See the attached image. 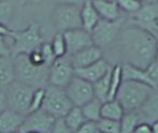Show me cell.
Returning a JSON list of instances; mask_svg holds the SVG:
<instances>
[{
	"instance_id": "6da1fadb",
	"label": "cell",
	"mask_w": 158,
	"mask_h": 133,
	"mask_svg": "<svg viewBox=\"0 0 158 133\" xmlns=\"http://www.w3.org/2000/svg\"><path fill=\"white\" fill-rule=\"evenodd\" d=\"M118 38L125 63L146 69L155 59L158 39L148 30L129 25L122 29Z\"/></svg>"
},
{
	"instance_id": "7a4b0ae2",
	"label": "cell",
	"mask_w": 158,
	"mask_h": 133,
	"mask_svg": "<svg viewBox=\"0 0 158 133\" xmlns=\"http://www.w3.org/2000/svg\"><path fill=\"white\" fill-rule=\"evenodd\" d=\"M15 81L26 86L38 89L45 88L48 85L50 66H38L31 63L27 54L13 56Z\"/></svg>"
},
{
	"instance_id": "3957f363",
	"label": "cell",
	"mask_w": 158,
	"mask_h": 133,
	"mask_svg": "<svg viewBox=\"0 0 158 133\" xmlns=\"http://www.w3.org/2000/svg\"><path fill=\"white\" fill-rule=\"evenodd\" d=\"M154 89L155 88L139 82L123 81L115 100L121 104L125 113L135 112L141 107Z\"/></svg>"
},
{
	"instance_id": "277c9868",
	"label": "cell",
	"mask_w": 158,
	"mask_h": 133,
	"mask_svg": "<svg viewBox=\"0 0 158 133\" xmlns=\"http://www.w3.org/2000/svg\"><path fill=\"white\" fill-rule=\"evenodd\" d=\"M12 57L21 54H29L38 50L44 43L41 26L38 23H31L27 28L22 30H12L10 37Z\"/></svg>"
},
{
	"instance_id": "5b68a950",
	"label": "cell",
	"mask_w": 158,
	"mask_h": 133,
	"mask_svg": "<svg viewBox=\"0 0 158 133\" xmlns=\"http://www.w3.org/2000/svg\"><path fill=\"white\" fill-rule=\"evenodd\" d=\"M83 3V2H82ZM82 4L77 2H60L55 6L52 18L58 32L82 28L81 23Z\"/></svg>"
},
{
	"instance_id": "8992f818",
	"label": "cell",
	"mask_w": 158,
	"mask_h": 133,
	"mask_svg": "<svg viewBox=\"0 0 158 133\" xmlns=\"http://www.w3.org/2000/svg\"><path fill=\"white\" fill-rule=\"evenodd\" d=\"M73 107L69 97L67 96L64 88L54 87L48 85L45 88L42 110L55 119H63Z\"/></svg>"
},
{
	"instance_id": "52a82bcc",
	"label": "cell",
	"mask_w": 158,
	"mask_h": 133,
	"mask_svg": "<svg viewBox=\"0 0 158 133\" xmlns=\"http://www.w3.org/2000/svg\"><path fill=\"white\" fill-rule=\"evenodd\" d=\"M33 91V88L14 81L4 90L8 108L27 116Z\"/></svg>"
},
{
	"instance_id": "ba28073f",
	"label": "cell",
	"mask_w": 158,
	"mask_h": 133,
	"mask_svg": "<svg viewBox=\"0 0 158 133\" xmlns=\"http://www.w3.org/2000/svg\"><path fill=\"white\" fill-rule=\"evenodd\" d=\"M124 25H125V18H122V17L114 22L100 19L97 26L90 32L94 45L101 50L109 46L118 38L122 29L124 28Z\"/></svg>"
},
{
	"instance_id": "9c48e42d",
	"label": "cell",
	"mask_w": 158,
	"mask_h": 133,
	"mask_svg": "<svg viewBox=\"0 0 158 133\" xmlns=\"http://www.w3.org/2000/svg\"><path fill=\"white\" fill-rule=\"evenodd\" d=\"M129 22H130V25L143 28L156 37L155 27L158 22V1L157 0L142 1L140 10L135 14L130 15Z\"/></svg>"
},
{
	"instance_id": "30bf717a",
	"label": "cell",
	"mask_w": 158,
	"mask_h": 133,
	"mask_svg": "<svg viewBox=\"0 0 158 133\" xmlns=\"http://www.w3.org/2000/svg\"><path fill=\"white\" fill-rule=\"evenodd\" d=\"M75 76V70L68 55L57 58L50 66L48 85L54 87L66 88Z\"/></svg>"
},
{
	"instance_id": "8fae6325",
	"label": "cell",
	"mask_w": 158,
	"mask_h": 133,
	"mask_svg": "<svg viewBox=\"0 0 158 133\" xmlns=\"http://www.w3.org/2000/svg\"><path fill=\"white\" fill-rule=\"evenodd\" d=\"M64 90L73 106H77V107H82L84 104L95 98L93 84L77 76L73 77L69 85L64 88Z\"/></svg>"
},
{
	"instance_id": "7c38bea8",
	"label": "cell",
	"mask_w": 158,
	"mask_h": 133,
	"mask_svg": "<svg viewBox=\"0 0 158 133\" xmlns=\"http://www.w3.org/2000/svg\"><path fill=\"white\" fill-rule=\"evenodd\" d=\"M55 120L56 119L54 117L48 115L43 110H40L38 112L28 114L25 117V120L17 133H51Z\"/></svg>"
},
{
	"instance_id": "4fadbf2b",
	"label": "cell",
	"mask_w": 158,
	"mask_h": 133,
	"mask_svg": "<svg viewBox=\"0 0 158 133\" xmlns=\"http://www.w3.org/2000/svg\"><path fill=\"white\" fill-rule=\"evenodd\" d=\"M64 38L66 41L68 56H73L77 53L94 45L92 34L83 28L68 30L64 32Z\"/></svg>"
},
{
	"instance_id": "5bb4252c",
	"label": "cell",
	"mask_w": 158,
	"mask_h": 133,
	"mask_svg": "<svg viewBox=\"0 0 158 133\" xmlns=\"http://www.w3.org/2000/svg\"><path fill=\"white\" fill-rule=\"evenodd\" d=\"M111 70V66L103 58L97 61L94 65H90L86 68L75 69V76L84 79L90 84H94L103 77Z\"/></svg>"
},
{
	"instance_id": "9a60e30c",
	"label": "cell",
	"mask_w": 158,
	"mask_h": 133,
	"mask_svg": "<svg viewBox=\"0 0 158 133\" xmlns=\"http://www.w3.org/2000/svg\"><path fill=\"white\" fill-rule=\"evenodd\" d=\"M102 56H103V52L101 48L93 45L90 47H87L81 52L77 53L73 56L69 57H70V60L75 70V69L86 68L90 65H94L97 61L101 60Z\"/></svg>"
},
{
	"instance_id": "2e32d148",
	"label": "cell",
	"mask_w": 158,
	"mask_h": 133,
	"mask_svg": "<svg viewBox=\"0 0 158 133\" xmlns=\"http://www.w3.org/2000/svg\"><path fill=\"white\" fill-rule=\"evenodd\" d=\"M25 117L24 115L6 108L0 114V133H17L25 120Z\"/></svg>"
},
{
	"instance_id": "e0dca14e",
	"label": "cell",
	"mask_w": 158,
	"mask_h": 133,
	"mask_svg": "<svg viewBox=\"0 0 158 133\" xmlns=\"http://www.w3.org/2000/svg\"><path fill=\"white\" fill-rule=\"evenodd\" d=\"M143 123H151L158 120V88L153 90L141 107L138 110Z\"/></svg>"
},
{
	"instance_id": "ac0fdd59",
	"label": "cell",
	"mask_w": 158,
	"mask_h": 133,
	"mask_svg": "<svg viewBox=\"0 0 158 133\" xmlns=\"http://www.w3.org/2000/svg\"><path fill=\"white\" fill-rule=\"evenodd\" d=\"M93 6L97 11L100 19L108 22H114L119 19L121 10L117 1H109V0H95Z\"/></svg>"
},
{
	"instance_id": "d6986e66",
	"label": "cell",
	"mask_w": 158,
	"mask_h": 133,
	"mask_svg": "<svg viewBox=\"0 0 158 133\" xmlns=\"http://www.w3.org/2000/svg\"><path fill=\"white\" fill-rule=\"evenodd\" d=\"M121 65H122V73H123V81L139 82V83L145 84V85H148L156 89V87L153 84L152 79H150L145 69L137 68V66H133L125 62L121 63Z\"/></svg>"
},
{
	"instance_id": "ffe728a7",
	"label": "cell",
	"mask_w": 158,
	"mask_h": 133,
	"mask_svg": "<svg viewBox=\"0 0 158 133\" xmlns=\"http://www.w3.org/2000/svg\"><path fill=\"white\" fill-rule=\"evenodd\" d=\"M100 17L97 11L93 6V1H84L81 8V23L82 28L88 32H92L93 29L99 23Z\"/></svg>"
},
{
	"instance_id": "44dd1931",
	"label": "cell",
	"mask_w": 158,
	"mask_h": 133,
	"mask_svg": "<svg viewBox=\"0 0 158 133\" xmlns=\"http://www.w3.org/2000/svg\"><path fill=\"white\" fill-rule=\"evenodd\" d=\"M15 81L13 57L0 58V90H6Z\"/></svg>"
},
{
	"instance_id": "7402d4cb",
	"label": "cell",
	"mask_w": 158,
	"mask_h": 133,
	"mask_svg": "<svg viewBox=\"0 0 158 133\" xmlns=\"http://www.w3.org/2000/svg\"><path fill=\"white\" fill-rule=\"evenodd\" d=\"M23 4H25V1L21 0H0V24L9 27V24Z\"/></svg>"
},
{
	"instance_id": "603a6c76",
	"label": "cell",
	"mask_w": 158,
	"mask_h": 133,
	"mask_svg": "<svg viewBox=\"0 0 158 133\" xmlns=\"http://www.w3.org/2000/svg\"><path fill=\"white\" fill-rule=\"evenodd\" d=\"M125 114V111L116 100L106 101L101 106V118L119 121Z\"/></svg>"
},
{
	"instance_id": "cb8c5ba5",
	"label": "cell",
	"mask_w": 158,
	"mask_h": 133,
	"mask_svg": "<svg viewBox=\"0 0 158 133\" xmlns=\"http://www.w3.org/2000/svg\"><path fill=\"white\" fill-rule=\"evenodd\" d=\"M123 84V73H122V65L121 63H115L111 68V75H110V90H109L108 101L115 100L116 95L118 92Z\"/></svg>"
},
{
	"instance_id": "d4e9b609",
	"label": "cell",
	"mask_w": 158,
	"mask_h": 133,
	"mask_svg": "<svg viewBox=\"0 0 158 133\" xmlns=\"http://www.w3.org/2000/svg\"><path fill=\"white\" fill-rule=\"evenodd\" d=\"M63 119L67 127L73 133L86 123V119L82 113L81 107H77V106H73Z\"/></svg>"
},
{
	"instance_id": "484cf974",
	"label": "cell",
	"mask_w": 158,
	"mask_h": 133,
	"mask_svg": "<svg viewBox=\"0 0 158 133\" xmlns=\"http://www.w3.org/2000/svg\"><path fill=\"white\" fill-rule=\"evenodd\" d=\"M140 123H142V120L138 111L126 112L119 120V126H121L119 133H135Z\"/></svg>"
},
{
	"instance_id": "4316f807",
	"label": "cell",
	"mask_w": 158,
	"mask_h": 133,
	"mask_svg": "<svg viewBox=\"0 0 158 133\" xmlns=\"http://www.w3.org/2000/svg\"><path fill=\"white\" fill-rule=\"evenodd\" d=\"M101 106L102 102L96 98L84 104L81 107V111L85 117L86 121H92V123L99 121L101 119Z\"/></svg>"
},
{
	"instance_id": "83f0119b",
	"label": "cell",
	"mask_w": 158,
	"mask_h": 133,
	"mask_svg": "<svg viewBox=\"0 0 158 133\" xmlns=\"http://www.w3.org/2000/svg\"><path fill=\"white\" fill-rule=\"evenodd\" d=\"M110 75H111V70L103 77H101L99 81H97L96 83L93 84L95 98L98 99L99 101H101L102 103L108 101L109 90H110Z\"/></svg>"
},
{
	"instance_id": "f1b7e54d",
	"label": "cell",
	"mask_w": 158,
	"mask_h": 133,
	"mask_svg": "<svg viewBox=\"0 0 158 133\" xmlns=\"http://www.w3.org/2000/svg\"><path fill=\"white\" fill-rule=\"evenodd\" d=\"M51 46L54 52L56 58H61V57L67 55V46L66 41H64V33L57 31L56 34L54 35L52 42H51Z\"/></svg>"
},
{
	"instance_id": "f546056e",
	"label": "cell",
	"mask_w": 158,
	"mask_h": 133,
	"mask_svg": "<svg viewBox=\"0 0 158 133\" xmlns=\"http://www.w3.org/2000/svg\"><path fill=\"white\" fill-rule=\"evenodd\" d=\"M97 126V132L99 133H119L121 126L119 121L110 120V119H100L96 123Z\"/></svg>"
},
{
	"instance_id": "4dcf8cb0",
	"label": "cell",
	"mask_w": 158,
	"mask_h": 133,
	"mask_svg": "<svg viewBox=\"0 0 158 133\" xmlns=\"http://www.w3.org/2000/svg\"><path fill=\"white\" fill-rule=\"evenodd\" d=\"M45 88H38V89H35V91H33V94H32V97H31V101H30V106H29V111H28V114H31V113H35V112H38V111L42 110L44 97H45Z\"/></svg>"
},
{
	"instance_id": "1f68e13d",
	"label": "cell",
	"mask_w": 158,
	"mask_h": 133,
	"mask_svg": "<svg viewBox=\"0 0 158 133\" xmlns=\"http://www.w3.org/2000/svg\"><path fill=\"white\" fill-rule=\"evenodd\" d=\"M39 50H40V53H41V56L44 60V63L48 66H52L53 62L57 59L54 52H53V50H52L51 43H48V42H44L39 47Z\"/></svg>"
},
{
	"instance_id": "d6a6232c",
	"label": "cell",
	"mask_w": 158,
	"mask_h": 133,
	"mask_svg": "<svg viewBox=\"0 0 158 133\" xmlns=\"http://www.w3.org/2000/svg\"><path fill=\"white\" fill-rule=\"evenodd\" d=\"M117 3H118L119 10L130 15L137 13L141 8V1H135V0H118Z\"/></svg>"
},
{
	"instance_id": "836d02e7",
	"label": "cell",
	"mask_w": 158,
	"mask_h": 133,
	"mask_svg": "<svg viewBox=\"0 0 158 133\" xmlns=\"http://www.w3.org/2000/svg\"><path fill=\"white\" fill-rule=\"evenodd\" d=\"M145 70L148 72L150 79H152L153 84L155 85V87L158 88V60L154 59Z\"/></svg>"
},
{
	"instance_id": "e575fe53",
	"label": "cell",
	"mask_w": 158,
	"mask_h": 133,
	"mask_svg": "<svg viewBox=\"0 0 158 133\" xmlns=\"http://www.w3.org/2000/svg\"><path fill=\"white\" fill-rule=\"evenodd\" d=\"M12 57L11 44L8 43V37H0V58Z\"/></svg>"
},
{
	"instance_id": "d590c367",
	"label": "cell",
	"mask_w": 158,
	"mask_h": 133,
	"mask_svg": "<svg viewBox=\"0 0 158 133\" xmlns=\"http://www.w3.org/2000/svg\"><path fill=\"white\" fill-rule=\"evenodd\" d=\"M51 133H73L64 123V119H56Z\"/></svg>"
},
{
	"instance_id": "8d00e7d4",
	"label": "cell",
	"mask_w": 158,
	"mask_h": 133,
	"mask_svg": "<svg viewBox=\"0 0 158 133\" xmlns=\"http://www.w3.org/2000/svg\"><path fill=\"white\" fill-rule=\"evenodd\" d=\"M74 133H97V126L96 123L86 121L82 127H80Z\"/></svg>"
},
{
	"instance_id": "74e56055",
	"label": "cell",
	"mask_w": 158,
	"mask_h": 133,
	"mask_svg": "<svg viewBox=\"0 0 158 133\" xmlns=\"http://www.w3.org/2000/svg\"><path fill=\"white\" fill-rule=\"evenodd\" d=\"M135 133H153V132H152V129H151V126L148 125V123H142L138 126Z\"/></svg>"
},
{
	"instance_id": "f35d334b",
	"label": "cell",
	"mask_w": 158,
	"mask_h": 133,
	"mask_svg": "<svg viewBox=\"0 0 158 133\" xmlns=\"http://www.w3.org/2000/svg\"><path fill=\"white\" fill-rule=\"evenodd\" d=\"M6 108H8V105H6V94H4L3 90H0V114H1L3 111H6Z\"/></svg>"
},
{
	"instance_id": "ab89813d",
	"label": "cell",
	"mask_w": 158,
	"mask_h": 133,
	"mask_svg": "<svg viewBox=\"0 0 158 133\" xmlns=\"http://www.w3.org/2000/svg\"><path fill=\"white\" fill-rule=\"evenodd\" d=\"M11 32H12V29H10L8 26L0 24V37H10Z\"/></svg>"
},
{
	"instance_id": "60d3db41",
	"label": "cell",
	"mask_w": 158,
	"mask_h": 133,
	"mask_svg": "<svg viewBox=\"0 0 158 133\" xmlns=\"http://www.w3.org/2000/svg\"><path fill=\"white\" fill-rule=\"evenodd\" d=\"M150 126H151V129H152L153 133H158V120L153 123H151Z\"/></svg>"
},
{
	"instance_id": "b9f144b4",
	"label": "cell",
	"mask_w": 158,
	"mask_h": 133,
	"mask_svg": "<svg viewBox=\"0 0 158 133\" xmlns=\"http://www.w3.org/2000/svg\"><path fill=\"white\" fill-rule=\"evenodd\" d=\"M155 34H156V37L158 38V22L156 24V27H155Z\"/></svg>"
},
{
	"instance_id": "7bdbcfd3",
	"label": "cell",
	"mask_w": 158,
	"mask_h": 133,
	"mask_svg": "<svg viewBox=\"0 0 158 133\" xmlns=\"http://www.w3.org/2000/svg\"><path fill=\"white\" fill-rule=\"evenodd\" d=\"M155 59L158 60V41H157V48H156V56H155Z\"/></svg>"
},
{
	"instance_id": "ee69618b",
	"label": "cell",
	"mask_w": 158,
	"mask_h": 133,
	"mask_svg": "<svg viewBox=\"0 0 158 133\" xmlns=\"http://www.w3.org/2000/svg\"><path fill=\"white\" fill-rule=\"evenodd\" d=\"M27 133H37V132H27Z\"/></svg>"
},
{
	"instance_id": "f6af8a7d",
	"label": "cell",
	"mask_w": 158,
	"mask_h": 133,
	"mask_svg": "<svg viewBox=\"0 0 158 133\" xmlns=\"http://www.w3.org/2000/svg\"><path fill=\"white\" fill-rule=\"evenodd\" d=\"M97 133H99V132H97Z\"/></svg>"
}]
</instances>
